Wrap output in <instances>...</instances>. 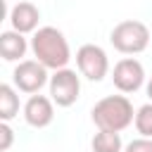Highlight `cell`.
<instances>
[{
  "label": "cell",
  "mask_w": 152,
  "mask_h": 152,
  "mask_svg": "<svg viewBox=\"0 0 152 152\" xmlns=\"http://www.w3.org/2000/svg\"><path fill=\"white\" fill-rule=\"evenodd\" d=\"M31 50H33V57L52 71L64 69L71 59L69 43L64 33L55 26H40L31 38Z\"/></svg>",
  "instance_id": "obj_1"
},
{
  "label": "cell",
  "mask_w": 152,
  "mask_h": 152,
  "mask_svg": "<svg viewBox=\"0 0 152 152\" xmlns=\"http://www.w3.org/2000/svg\"><path fill=\"white\" fill-rule=\"evenodd\" d=\"M90 119L102 131L121 133L124 128H128L135 121V112H133V104L126 95H107L100 102H95V107L90 112Z\"/></svg>",
  "instance_id": "obj_2"
},
{
  "label": "cell",
  "mask_w": 152,
  "mask_h": 152,
  "mask_svg": "<svg viewBox=\"0 0 152 152\" xmlns=\"http://www.w3.org/2000/svg\"><path fill=\"white\" fill-rule=\"evenodd\" d=\"M109 43L121 55H138L150 45V28L138 19L119 21L109 33Z\"/></svg>",
  "instance_id": "obj_3"
},
{
  "label": "cell",
  "mask_w": 152,
  "mask_h": 152,
  "mask_svg": "<svg viewBox=\"0 0 152 152\" xmlns=\"http://www.w3.org/2000/svg\"><path fill=\"white\" fill-rule=\"evenodd\" d=\"M50 97L57 107H71L81 95V78L74 69L64 66L50 76Z\"/></svg>",
  "instance_id": "obj_4"
},
{
  "label": "cell",
  "mask_w": 152,
  "mask_h": 152,
  "mask_svg": "<svg viewBox=\"0 0 152 152\" xmlns=\"http://www.w3.org/2000/svg\"><path fill=\"white\" fill-rule=\"evenodd\" d=\"M76 66H78L81 76H86L88 81H95V83L109 74L107 52L95 43H86L76 50Z\"/></svg>",
  "instance_id": "obj_5"
},
{
  "label": "cell",
  "mask_w": 152,
  "mask_h": 152,
  "mask_svg": "<svg viewBox=\"0 0 152 152\" xmlns=\"http://www.w3.org/2000/svg\"><path fill=\"white\" fill-rule=\"evenodd\" d=\"M12 81L17 90L36 95L45 83H50V74H48V66L40 64L38 59H21L12 71Z\"/></svg>",
  "instance_id": "obj_6"
},
{
  "label": "cell",
  "mask_w": 152,
  "mask_h": 152,
  "mask_svg": "<svg viewBox=\"0 0 152 152\" xmlns=\"http://www.w3.org/2000/svg\"><path fill=\"white\" fill-rule=\"evenodd\" d=\"M112 83L119 93L128 95V93H135L142 88L145 83V69L142 64L135 59V57H124L114 64V71H112Z\"/></svg>",
  "instance_id": "obj_7"
},
{
  "label": "cell",
  "mask_w": 152,
  "mask_h": 152,
  "mask_svg": "<svg viewBox=\"0 0 152 152\" xmlns=\"http://www.w3.org/2000/svg\"><path fill=\"white\" fill-rule=\"evenodd\" d=\"M55 119V102L45 95H31L24 104V121L31 128H45Z\"/></svg>",
  "instance_id": "obj_8"
},
{
  "label": "cell",
  "mask_w": 152,
  "mask_h": 152,
  "mask_svg": "<svg viewBox=\"0 0 152 152\" xmlns=\"http://www.w3.org/2000/svg\"><path fill=\"white\" fill-rule=\"evenodd\" d=\"M38 21H40V12L33 2L21 0L10 10V24L14 31L19 33H36L38 31Z\"/></svg>",
  "instance_id": "obj_9"
},
{
  "label": "cell",
  "mask_w": 152,
  "mask_h": 152,
  "mask_svg": "<svg viewBox=\"0 0 152 152\" xmlns=\"http://www.w3.org/2000/svg\"><path fill=\"white\" fill-rule=\"evenodd\" d=\"M26 50H28V43L24 38V33H19L14 28L0 33V57L5 62H21Z\"/></svg>",
  "instance_id": "obj_10"
},
{
  "label": "cell",
  "mask_w": 152,
  "mask_h": 152,
  "mask_svg": "<svg viewBox=\"0 0 152 152\" xmlns=\"http://www.w3.org/2000/svg\"><path fill=\"white\" fill-rule=\"evenodd\" d=\"M19 114V95L10 83L0 86V119L2 121H12Z\"/></svg>",
  "instance_id": "obj_11"
},
{
  "label": "cell",
  "mask_w": 152,
  "mask_h": 152,
  "mask_svg": "<svg viewBox=\"0 0 152 152\" xmlns=\"http://www.w3.org/2000/svg\"><path fill=\"white\" fill-rule=\"evenodd\" d=\"M90 147L93 152H121L124 150V142H121V135L116 131H97L90 140Z\"/></svg>",
  "instance_id": "obj_12"
},
{
  "label": "cell",
  "mask_w": 152,
  "mask_h": 152,
  "mask_svg": "<svg viewBox=\"0 0 152 152\" xmlns=\"http://www.w3.org/2000/svg\"><path fill=\"white\" fill-rule=\"evenodd\" d=\"M135 131L142 138H152V102H145L135 109Z\"/></svg>",
  "instance_id": "obj_13"
},
{
  "label": "cell",
  "mask_w": 152,
  "mask_h": 152,
  "mask_svg": "<svg viewBox=\"0 0 152 152\" xmlns=\"http://www.w3.org/2000/svg\"><path fill=\"white\" fill-rule=\"evenodd\" d=\"M12 142H14V131L10 128L7 121H2L0 124V152H7L12 147Z\"/></svg>",
  "instance_id": "obj_14"
},
{
  "label": "cell",
  "mask_w": 152,
  "mask_h": 152,
  "mask_svg": "<svg viewBox=\"0 0 152 152\" xmlns=\"http://www.w3.org/2000/svg\"><path fill=\"white\" fill-rule=\"evenodd\" d=\"M124 152H152V138H135V140H131L126 147H124Z\"/></svg>",
  "instance_id": "obj_15"
},
{
  "label": "cell",
  "mask_w": 152,
  "mask_h": 152,
  "mask_svg": "<svg viewBox=\"0 0 152 152\" xmlns=\"http://www.w3.org/2000/svg\"><path fill=\"white\" fill-rule=\"evenodd\" d=\"M147 95H150V100H152V78H150V83H147Z\"/></svg>",
  "instance_id": "obj_16"
}]
</instances>
